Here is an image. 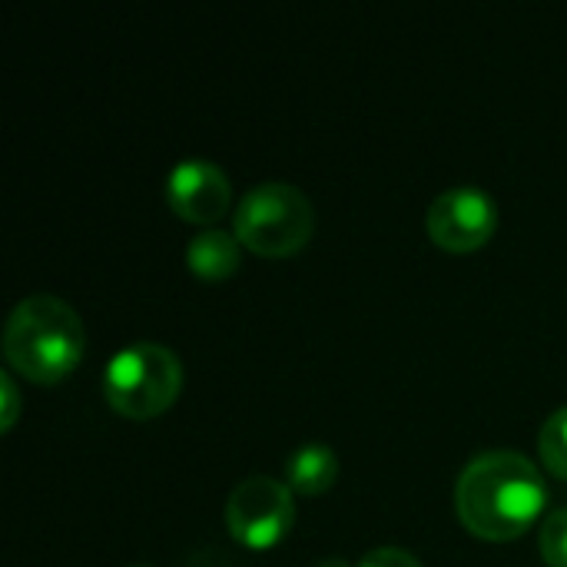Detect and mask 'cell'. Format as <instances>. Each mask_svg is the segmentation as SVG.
<instances>
[{
  "label": "cell",
  "instance_id": "7",
  "mask_svg": "<svg viewBox=\"0 0 567 567\" xmlns=\"http://www.w3.org/2000/svg\"><path fill=\"white\" fill-rule=\"evenodd\" d=\"M166 203L176 216L189 223H213L229 209L233 189L226 173L206 156L179 159L166 176Z\"/></svg>",
  "mask_w": 567,
  "mask_h": 567
},
{
  "label": "cell",
  "instance_id": "12",
  "mask_svg": "<svg viewBox=\"0 0 567 567\" xmlns=\"http://www.w3.org/2000/svg\"><path fill=\"white\" fill-rule=\"evenodd\" d=\"M355 567H422V561L409 551V548H399V545H382V548H372L359 558Z\"/></svg>",
  "mask_w": 567,
  "mask_h": 567
},
{
  "label": "cell",
  "instance_id": "11",
  "mask_svg": "<svg viewBox=\"0 0 567 567\" xmlns=\"http://www.w3.org/2000/svg\"><path fill=\"white\" fill-rule=\"evenodd\" d=\"M538 548L542 558L551 567H567V505H558L548 512L538 532Z\"/></svg>",
  "mask_w": 567,
  "mask_h": 567
},
{
  "label": "cell",
  "instance_id": "15",
  "mask_svg": "<svg viewBox=\"0 0 567 567\" xmlns=\"http://www.w3.org/2000/svg\"><path fill=\"white\" fill-rule=\"evenodd\" d=\"M130 567H150V565H130Z\"/></svg>",
  "mask_w": 567,
  "mask_h": 567
},
{
  "label": "cell",
  "instance_id": "3",
  "mask_svg": "<svg viewBox=\"0 0 567 567\" xmlns=\"http://www.w3.org/2000/svg\"><path fill=\"white\" fill-rule=\"evenodd\" d=\"M183 389V365L159 342H130L116 349L103 369L106 402L130 419H153L173 405Z\"/></svg>",
  "mask_w": 567,
  "mask_h": 567
},
{
  "label": "cell",
  "instance_id": "13",
  "mask_svg": "<svg viewBox=\"0 0 567 567\" xmlns=\"http://www.w3.org/2000/svg\"><path fill=\"white\" fill-rule=\"evenodd\" d=\"M17 412H20V392H17V385H13V375L3 372V375H0V429H3V432L13 425Z\"/></svg>",
  "mask_w": 567,
  "mask_h": 567
},
{
  "label": "cell",
  "instance_id": "2",
  "mask_svg": "<svg viewBox=\"0 0 567 567\" xmlns=\"http://www.w3.org/2000/svg\"><path fill=\"white\" fill-rule=\"evenodd\" d=\"M7 362L33 382H60L83 359V322L53 292L23 296L3 326Z\"/></svg>",
  "mask_w": 567,
  "mask_h": 567
},
{
  "label": "cell",
  "instance_id": "1",
  "mask_svg": "<svg viewBox=\"0 0 567 567\" xmlns=\"http://www.w3.org/2000/svg\"><path fill=\"white\" fill-rule=\"evenodd\" d=\"M548 505L538 465L515 449L478 452L455 482V508L468 532L505 542L518 538Z\"/></svg>",
  "mask_w": 567,
  "mask_h": 567
},
{
  "label": "cell",
  "instance_id": "14",
  "mask_svg": "<svg viewBox=\"0 0 567 567\" xmlns=\"http://www.w3.org/2000/svg\"><path fill=\"white\" fill-rule=\"evenodd\" d=\"M316 567H352V565H349L342 555H329V558H322V561H319Z\"/></svg>",
  "mask_w": 567,
  "mask_h": 567
},
{
  "label": "cell",
  "instance_id": "10",
  "mask_svg": "<svg viewBox=\"0 0 567 567\" xmlns=\"http://www.w3.org/2000/svg\"><path fill=\"white\" fill-rule=\"evenodd\" d=\"M538 449H542V458H545L548 472L567 482V405L555 409L545 419L542 435H538Z\"/></svg>",
  "mask_w": 567,
  "mask_h": 567
},
{
  "label": "cell",
  "instance_id": "9",
  "mask_svg": "<svg viewBox=\"0 0 567 567\" xmlns=\"http://www.w3.org/2000/svg\"><path fill=\"white\" fill-rule=\"evenodd\" d=\"M339 475V458L326 442H306L286 458V485L299 495L326 492Z\"/></svg>",
  "mask_w": 567,
  "mask_h": 567
},
{
  "label": "cell",
  "instance_id": "6",
  "mask_svg": "<svg viewBox=\"0 0 567 567\" xmlns=\"http://www.w3.org/2000/svg\"><path fill=\"white\" fill-rule=\"evenodd\" d=\"M495 226H498V206L475 183L442 189L425 213L429 236L442 249H452V252H468V249L485 246Z\"/></svg>",
  "mask_w": 567,
  "mask_h": 567
},
{
  "label": "cell",
  "instance_id": "4",
  "mask_svg": "<svg viewBox=\"0 0 567 567\" xmlns=\"http://www.w3.org/2000/svg\"><path fill=\"white\" fill-rule=\"evenodd\" d=\"M233 226L243 246L262 256H289L309 243L316 213L299 186L282 179H266L239 196Z\"/></svg>",
  "mask_w": 567,
  "mask_h": 567
},
{
  "label": "cell",
  "instance_id": "5",
  "mask_svg": "<svg viewBox=\"0 0 567 567\" xmlns=\"http://www.w3.org/2000/svg\"><path fill=\"white\" fill-rule=\"evenodd\" d=\"M296 518L292 488L269 475H249L233 485L226 498V525L236 542L249 548L276 545Z\"/></svg>",
  "mask_w": 567,
  "mask_h": 567
},
{
  "label": "cell",
  "instance_id": "8",
  "mask_svg": "<svg viewBox=\"0 0 567 567\" xmlns=\"http://www.w3.org/2000/svg\"><path fill=\"white\" fill-rule=\"evenodd\" d=\"M239 246H243L239 236H233L229 229H219V226L199 229L186 246V266L203 279H226L243 262Z\"/></svg>",
  "mask_w": 567,
  "mask_h": 567
}]
</instances>
